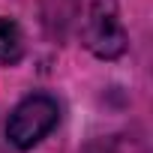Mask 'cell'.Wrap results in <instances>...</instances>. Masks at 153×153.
Returning a JSON list of instances; mask_svg holds the SVG:
<instances>
[{"label":"cell","instance_id":"3957f363","mask_svg":"<svg viewBox=\"0 0 153 153\" xmlns=\"http://www.w3.org/2000/svg\"><path fill=\"white\" fill-rule=\"evenodd\" d=\"M24 51V42H21V30L6 21V18H0V63H15Z\"/></svg>","mask_w":153,"mask_h":153},{"label":"cell","instance_id":"6da1fadb","mask_svg":"<svg viewBox=\"0 0 153 153\" xmlns=\"http://www.w3.org/2000/svg\"><path fill=\"white\" fill-rule=\"evenodd\" d=\"M78 36L96 57H120L126 51V33L114 0H75Z\"/></svg>","mask_w":153,"mask_h":153},{"label":"cell","instance_id":"7a4b0ae2","mask_svg":"<svg viewBox=\"0 0 153 153\" xmlns=\"http://www.w3.org/2000/svg\"><path fill=\"white\" fill-rule=\"evenodd\" d=\"M57 102L45 93H36V96H27L9 117L6 123V135L9 141L18 147V150H27L33 147L36 141H42L54 126H57Z\"/></svg>","mask_w":153,"mask_h":153}]
</instances>
